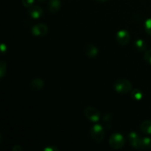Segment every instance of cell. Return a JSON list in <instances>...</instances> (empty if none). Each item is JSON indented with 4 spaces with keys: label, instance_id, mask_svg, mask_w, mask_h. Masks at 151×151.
<instances>
[{
    "label": "cell",
    "instance_id": "1",
    "mask_svg": "<svg viewBox=\"0 0 151 151\" xmlns=\"http://www.w3.org/2000/svg\"><path fill=\"white\" fill-rule=\"evenodd\" d=\"M114 88L115 91L119 94H127L132 91L133 85L128 80L122 78L115 81Z\"/></svg>",
    "mask_w": 151,
    "mask_h": 151
},
{
    "label": "cell",
    "instance_id": "2",
    "mask_svg": "<svg viewBox=\"0 0 151 151\" xmlns=\"http://www.w3.org/2000/svg\"><path fill=\"white\" fill-rule=\"evenodd\" d=\"M89 135L93 141L101 143L105 138V130L100 124H94L89 130Z\"/></svg>",
    "mask_w": 151,
    "mask_h": 151
},
{
    "label": "cell",
    "instance_id": "3",
    "mask_svg": "<svg viewBox=\"0 0 151 151\" xmlns=\"http://www.w3.org/2000/svg\"><path fill=\"white\" fill-rule=\"evenodd\" d=\"M83 114L87 119L94 123L98 122L101 117V114L100 111L92 106H88L85 108L83 111Z\"/></svg>",
    "mask_w": 151,
    "mask_h": 151
},
{
    "label": "cell",
    "instance_id": "4",
    "mask_svg": "<svg viewBox=\"0 0 151 151\" xmlns=\"http://www.w3.org/2000/svg\"><path fill=\"white\" fill-rule=\"evenodd\" d=\"M109 145L111 148L118 150L121 149L125 145V138L119 133H114L109 138Z\"/></svg>",
    "mask_w": 151,
    "mask_h": 151
},
{
    "label": "cell",
    "instance_id": "5",
    "mask_svg": "<svg viewBox=\"0 0 151 151\" xmlns=\"http://www.w3.org/2000/svg\"><path fill=\"white\" fill-rule=\"evenodd\" d=\"M49 28L47 24L44 23H38L34 25L31 29L32 35L37 37H44L48 34Z\"/></svg>",
    "mask_w": 151,
    "mask_h": 151
},
{
    "label": "cell",
    "instance_id": "6",
    "mask_svg": "<svg viewBox=\"0 0 151 151\" xmlns=\"http://www.w3.org/2000/svg\"><path fill=\"white\" fill-rule=\"evenodd\" d=\"M116 39L119 45L126 46L130 42L131 35L126 29H120L116 32Z\"/></svg>",
    "mask_w": 151,
    "mask_h": 151
},
{
    "label": "cell",
    "instance_id": "7",
    "mask_svg": "<svg viewBox=\"0 0 151 151\" xmlns=\"http://www.w3.org/2000/svg\"><path fill=\"white\" fill-rule=\"evenodd\" d=\"M27 13L32 19H38L43 16L44 10H43L42 7L38 5H32V7L28 8Z\"/></svg>",
    "mask_w": 151,
    "mask_h": 151
},
{
    "label": "cell",
    "instance_id": "8",
    "mask_svg": "<svg viewBox=\"0 0 151 151\" xmlns=\"http://www.w3.org/2000/svg\"><path fill=\"white\" fill-rule=\"evenodd\" d=\"M29 88L32 91H41L44 87V81L41 78H34L29 82Z\"/></svg>",
    "mask_w": 151,
    "mask_h": 151
},
{
    "label": "cell",
    "instance_id": "9",
    "mask_svg": "<svg viewBox=\"0 0 151 151\" xmlns=\"http://www.w3.org/2000/svg\"><path fill=\"white\" fill-rule=\"evenodd\" d=\"M84 52H85V54L86 55V56H88V58H94L97 57V55H98L99 50L95 45L88 44H86L84 47Z\"/></svg>",
    "mask_w": 151,
    "mask_h": 151
},
{
    "label": "cell",
    "instance_id": "10",
    "mask_svg": "<svg viewBox=\"0 0 151 151\" xmlns=\"http://www.w3.org/2000/svg\"><path fill=\"white\" fill-rule=\"evenodd\" d=\"M48 10L51 13H55L60 10L61 7L60 0H50L48 3Z\"/></svg>",
    "mask_w": 151,
    "mask_h": 151
},
{
    "label": "cell",
    "instance_id": "11",
    "mask_svg": "<svg viewBox=\"0 0 151 151\" xmlns=\"http://www.w3.org/2000/svg\"><path fill=\"white\" fill-rule=\"evenodd\" d=\"M141 136L137 132H131L128 134V139H129V142L131 145L134 148L138 149L139 142Z\"/></svg>",
    "mask_w": 151,
    "mask_h": 151
},
{
    "label": "cell",
    "instance_id": "12",
    "mask_svg": "<svg viewBox=\"0 0 151 151\" xmlns=\"http://www.w3.org/2000/svg\"><path fill=\"white\" fill-rule=\"evenodd\" d=\"M151 148V139L149 137H141L139 142L138 149L141 150H149Z\"/></svg>",
    "mask_w": 151,
    "mask_h": 151
},
{
    "label": "cell",
    "instance_id": "13",
    "mask_svg": "<svg viewBox=\"0 0 151 151\" xmlns=\"http://www.w3.org/2000/svg\"><path fill=\"white\" fill-rule=\"evenodd\" d=\"M140 130L145 134L151 135V120H145L140 125Z\"/></svg>",
    "mask_w": 151,
    "mask_h": 151
},
{
    "label": "cell",
    "instance_id": "14",
    "mask_svg": "<svg viewBox=\"0 0 151 151\" xmlns=\"http://www.w3.org/2000/svg\"><path fill=\"white\" fill-rule=\"evenodd\" d=\"M134 46H135L136 50L139 52L145 51L146 49H147V44L142 39H137V41H135Z\"/></svg>",
    "mask_w": 151,
    "mask_h": 151
},
{
    "label": "cell",
    "instance_id": "15",
    "mask_svg": "<svg viewBox=\"0 0 151 151\" xmlns=\"http://www.w3.org/2000/svg\"><path fill=\"white\" fill-rule=\"evenodd\" d=\"M131 97L137 101H139L143 98L142 91L139 88H135V89L132 90V91L131 92Z\"/></svg>",
    "mask_w": 151,
    "mask_h": 151
},
{
    "label": "cell",
    "instance_id": "16",
    "mask_svg": "<svg viewBox=\"0 0 151 151\" xmlns=\"http://www.w3.org/2000/svg\"><path fill=\"white\" fill-rule=\"evenodd\" d=\"M7 73V63L4 60L0 61V78L2 79Z\"/></svg>",
    "mask_w": 151,
    "mask_h": 151
},
{
    "label": "cell",
    "instance_id": "17",
    "mask_svg": "<svg viewBox=\"0 0 151 151\" xmlns=\"http://www.w3.org/2000/svg\"><path fill=\"white\" fill-rule=\"evenodd\" d=\"M145 29L147 35L151 36V19H147L145 22Z\"/></svg>",
    "mask_w": 151,
    "mask_h": 151
},
{
    "label": "cell",
    "instance_id": "18",
    "mask_svg": "<svg viewBox=\"0 0 151 151\" xmlns=\"http://www.w3.org/2000/svg\"><path fill=\"white\" fill-rule=\"evenodd\" d=\"M34 2H35V0H22V3L23 6L27 7V8H29V7L34 5Z\"/></svg>",
    "mask_w": 151,
    "mask_h": 151
},
{
    "label": "cell",
    "instance_id": "19",
    "mask_svg": "<svg viewBox=\"0 0 151 151\" xmlns=\"http://www.w3.org/2000/svg\"><path fill=\"white\" fill-rule=\"evenodd\" d=\"M144 59L147 63L151 65V50H148L145 52Z\"/></svg>",
    "mask_w": 151,
    "mask_h": 151
},
{
    "label": "cell",
    "instance_id": "20",
    "mask_svg": "<svg viewBox=\"0 0 151 151\" xmlns=\"http://www.w3.org/2000/svg\"><path fill=\"white\" fill-rule=\"evenodd\" d=\"M44 151H59V149L55 146L49 145L44 149Z\"/></svg>",
    "mask_w": 151,
    "mask_h": 151
},
{
    "label": "cell",
    "instance_id": "21",
    "mask_svg": "<svg viewBox=\"0 0 151 151\" xmlns=\"http://www.w3.org/2000/svg\"><path fill=\"white\" fill-rule=\"evenodd\" d=\"M0 50H1V52L2 53L7 52V45H6L5 44H4V43H2V44H1V46H0Z\"/></svg>",
    "mask_w": 151,
    "mask_h": 151
},
{
    "label": "cell",
    "instance_id": "22",
    "mask_svg": "<svg viewBox=\"0 0 151 151\" xmlns=\"http://www.w3.org/2000/svg\"><path fill=\"white\" fill-rule=\"evenodd\" d=\"M12 150H13V151H22V150H23V148H22V147L21 145H14L13 147V148H12Z\"/></svg>",
    "mask_w": 151,
    "mask_h": 151
},
{
    "label": "cell",
    "instance_id": "23",
    "mask_svg": "<svg viewBox=\"0 0 151 151\" xmlns=\"http://www.w3.org/2000/svg\"><path fill=\"white\" fill-rule=\"evenodd\" d=\"M111 119V114H108L105 115L103 120H104L105 122H109Z\"/></svg>",
    "mask_w": 151,
    "mask_h": 151
},
{
    "label": "cell",
    "instance_id": "24",
    "mask_svg": "<svg viewBox=\"0 0 151 151\" xmlns=\"http://www.w3.org/2000/svg\"><path fill=\"white\" fill-rule=\"evenodd\" d=\"M95 1H99V2H107V1H110V0H95Z\"/></svg>",
    "mask_w": 151,
    "mask_h": 151
},
{
    "label": "cell",
    "instance_id": "25",
    "mask_svg": "<svg viewBox=\"0 0 151 151\" xmlns=\"http://www.w3.org/2000/svg\"><path fill=\"white\" fill-rule=\"evenodd\" d=\"M38 1H39V2H44V1H45L46 0H38Z\"/></svg>",
    "mask_w": 151,
    "mask_h": 151
}]
</instances>
